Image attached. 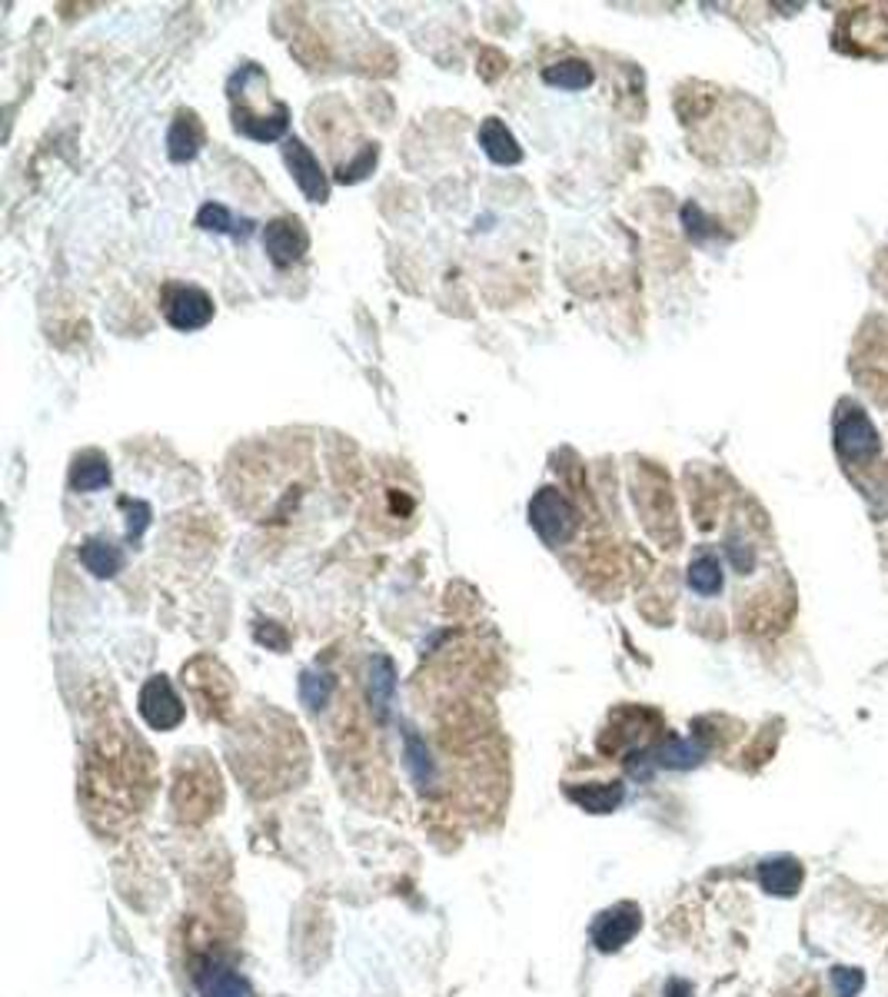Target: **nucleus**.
<instances>
[{
  "instance_id": "5",
  "label": "nucleus",
  "mask_w": 888,
  "mask_h": 997,
  "mask_svg": "<svg viewBox=\"0 0 888 997\" xmlns=\"http://www.w3.org/2000/svg\"><path fill=\"white\" fill-rule=\"evenodd\" d=\"M140 715L156 731H170V728H177L183 721V705H180L174 686L164 675L150 678L147 686L140 689Z\"/></svg>"
},
{
  "instance_id": "2",
  "label": "nucleus",
  "mask_w": 888,
  "mask_h": 997,
  "mask_svg": "<svg viewBox=\"0 0 888 997\" xmlns=\"http://www.w3.org/2000/svg\"><path fill=\"white\" fill-rule=\"evenodd\" d=\"M835 449L846 462H868L881 452V439L862 409H842L835 419Z\"/></svg>"
},
{
  "instance_id": "18",
  "label": "nucleus",
  "mask_w": 888,
  "mask_h": 997,
  "mask_svg": "<svg viewBox=\"0 0 888 997\" xmlns=\"http://www.w3.org/2000/svg\"><path fill=\"white\" fill-rule=\"evenodd\" d=\"M393 689H396V668H393V662L386 655H373V662H370V702L377 705V712L390 708Z\"/></svg>"
},
{
  "instance_id": "20",
  "label": "nucleus",
  "mask_w": 888,
  "mask_h": 997,
  "mask_svg": "<svg viewBox=\"0 0 888 997\" xmlns=\"http://www.w3.org/2000/svg\"><path fill=\"white\" fill-rule=\"evenodd\" d=\"M196 227L206 230V233H233L237 230L230 209L224 203H203L200 214H196Z\"/></svg>"
},
{
  "instance_id": "17",
  "label": "nucleus",
  "mask_w": 888,
  "mask_h": 997,
  "mask_svg": "<svg viewBox=\"0 0 888 997\" xmlns=\"http://www.w3.org/2000/svg\"><path fill=\"white\" fill-rule=\"evenodd\" d=\"M549 87H562V90H586L593 84V67L586 61H559L553 67L543 71Z\"/></svg>"
},
{
  "instance_id": "16",
  "label": "nucleus",
  "mask_w": 888,
  "mask_h": 997,
  "mask_svg": "<svg viewBox=\"0 0 888 997\" xmlns=\"http://www.w3.org/2000/svg\"><path fill=\"white\" fill-rule=\"evenodd\" d=\"M572 802L583 805L586 811H596V815H606L612 808H619L622 802V784H586V789H569Z\"/></svg>"
},
{
  "instance_id": "10",
  "label": "nucleus",
  "mask_w": 888,
  "mask_h": 997,
  "mask_svg": "<svg viewBox=\"0 0 888 997\" xmlns=\"http://www.w3.org/2000/svg\"><path fill=\"white\" fill-rule=\"evenodd\" d=\"M203 140H206V133H203V124L196 120V114H193V111H180L177 120H174V127H170V133H167V153H170V161H174V164L193 161V156L200 153V146H203Z\"/></svg>"
},
{
  "instance_id": "22",
  "label": "nucleus",
  "mask_w": 888,
  "mask_h": 997,
  "mask_svg": "<svg viewBox=\"0 0 888 997\" xmlns=\"http://www.w3.org/2000/svg\"><path fill=\"white\" fill-rule=\"evenodd\" d=\"M865 984V974L859 968H832V990L835 997H855Z\"/></svg>"
},
{
  "instance_id": "15",
  "label": "nucleus",
  "mask_w": 888,
  "mask_h": 997,
  "mask_svg": "<svg viewBox=\"0 0 888 997\" xmlns=\"http://www.w3.org/2000/svg\"><path fill=\"white\" fill-rule=\"evenodd\" d=\"M689 589L696 592V596H702V599H712V596H719L722 592V562H719V555H712V552H702V555H696L693 559V565H689Z\"/></svg>"
},
{
  "instance_id": "23",
  "label": "nucleus",
  "mask_w": 888,
  "mask_h": 997,
  "mask_svg": "<svg viewBox=\"0 0 888 997\" xmlns=\"http://www.w3.org/2000/svg\"><path fill=\"white\" fill-rule=\"evenodd\" d=\"M124 509H127V539L134 542V539H140L143 536V529L150 526V506L147 502H124Z\"/></svg>"
},
{
  "instance_id": "4",
  "label": "nucleus",
  "mask_w": 888,
  "mask_h": 997,
  "mask_svg": "<svg viewBox=\"0 0 888 997\" xmlns=\"http://www.w3.org/2000/svg\"><path fill=\"white\" fill-rule=\"evenodd\" d=\"M283 161H287V170H290L293 183L300 187V193L309 203H327L330 200V177L324 174L317 156L309 153V146H303L300 140H287L283 143Z\"/></svg>"
},
{
  "instance_id": "6",
  "label": "nucleus",
  "mask_w": 888,
  "mask_h": 997,
  "mask_svg": "<svg viewBox=\"0 0 888 997\" xmlns=\"http://www.w3.org/2000/svg\"><path fill=\"white\" fill-rule=\"evenodd\" d=\"M306 246H309V237H306V230H303V223L296 217H277L264 230V250H267V256L274 259V264L283 267V270L300 264Z\"/></svg>"
},
{
  "instance_id": "3",
  "label": "nucleus",
  "mask_w": 888,
  "mask_h": 997,
  "mask_svg": "<svg viewBox=\"0 0 888 997\" xmlns=\"http://www.w3.org/2000/svg\"><path fill=\"white\" fill-rule=\"evenodd\" d=\"M214 299L196 286H170L164 293V317L180 333H196L214 320Z\"/></svg>"
},
{
  "instance_id": "13",
  "label": "nucleus",
  "mask_w": 888,
  "mask_h": 997,
  "mask_svg": "<svg viewBox=\"0 0 888 997\" xmlns=\"http://www.w3.org/2000/svg\"><path fill=\"white\" fill-rule=\"evenodd\" d=\"M80 562L90 575H97V579H114L124 568V552L107 539H87L80 546Z\"/></svg>"
},
{
  "instance_id": "19",
  "label": "nucleus",
  "mask_w": 888,
  "mask_h": 997,
  "mask_svg": "<svg viewBox=\"0 0 888 997\" xmlns=\"http://www.w3.org/2000/svg\"><path fill=\"white\" fill-rule=\"evenodd\" d=\"M333 695V675L330 672H303L300 678V699L306 708H324Z\"/></svg>"
},
{
  "instance_id": "11",
  "label": "nucleus",
  "mask_w": 888,
  "mask_h": 997,
  "mask_svg": "<svg viewBox=\"0 0 888 997\" xmlns=\"http://www.w3.org/2000/svg\"><path fill=\"white\" fill-rule=\"evenodd\" d=\"M196 987L203 997H250L246 981L220 961H206L196 971Z\"/></svg>"
},
{
  "instance_id": "21",
  "label": "nucleus",
  "mask_w": 888,
  "mask_h": 997,
  "mask_svg": "<svg viewBox=\"0 0 888 997\" xmlns=\"http://www.w3.org/2000/svg\"><path fill=\"white\" fill-rule=\"evenodd\" d=\"M377 156H380V146H377V143L363 146V153L356 156V161H350V164H340V167H337V180H340V183H356V180H363L367 174H373V167H377Z\"/></svg>"
},
{
  "instance_id": "14",
  "label": "nucleus",
  "mask_w": 888,
  "mask_h": 997,
  "mask_svg": "<svg viewBox=\"0 0 888 997\" xmlns=\"http://www.w3.org/2000/svg\"><path fill=\"white\" fill-rule=\"evenodd\" d=\"M111 462L103 459L100 452H84L74 459V469H71V486L77 493H97L103 486H111Z\"/></svg>"
},
{
  "instance_id": "24",
  "label": "nucleus",
  "mask_w": 888,
  "mask_h": 997,
  "mask_svg": "<svg viewBox=\"0 0 888 997\" xmlns=\"http://www.w3.org/2000/svg\"><path fill=\"white\" fill-rule=\"evenodd\" d=\"M669 997H689V984L672 981V984H669Z\"/></svg>"
},
{
  "instance_id": "9",
  "label": "nucleus",
  "mask_w": 888,
  "mask_h": 997,
  "mask_svg": "<svg viewBox=\"0 0 888 997\" xmlns=\"http://www.w3.org/2000/svg\"><path fill=\"white\" fill-rule=\"evenodd\" d=\"M802 865L789 855H778V858H765L759 865V884L769 891V895H782V898H792L796 891L802 887Z\"/></svg>"
},
{
  "instance_id": "8",
  "label": "nucleus",
  "mask_w": 888,
  "mask_h": 997,
  "mask_svg": "<svg viewBox=\"0 0 888 997\" xmlns=\"http://www.w3.org/2000/svg\"><path fill=\"white\" fill-rule=\"evenodd\" d=\"M233 127H237V133H243L256 143H274L290 127V107L283 103L277 114H253V111L233 107Z\"/></svg>"
},
{
  "instance_id": "1",
  "label": "nucleus",
  "mask_w": 888,
  "mask_h": 997,
  "mask_svg": "<svg viewBox=\"0 0 888 997\" xmlns=\"http://www.w3.org/2000/svg\"><path fill=\"white\" fill-rule=\"evenodd\" d=\"M530 522H533V529H536L549 546L569 542L572 536H576V529H580V515H576V509H572V502H569L559 489H553V486H546V489H540V493L533 496V502H530Z\"/></svg>"
},
{
  "instance_id": "12",
  "label": "nucleus",
  "mask_w": 888,
  "mask_h": 997,
  "mask_svg": "<svg viewBox=\"0 0 888 997\" xmlns=\"http://www.w3.org/2000/svg\"><path fill=\"white\" fill-rule=\"evenodd\" d=\"M480 146H483V153L490 156V161L499 164V167H516V164L522 161V150H519L516 137H512L509 127H506L503 120H496V117H490V120L480 127Z\"/></svg>"
},
{
  "instance_id": "7",
  "label": "nucleus",
  "mask_w": 888,
  "mask_h": 997,
  "mask_svg": "<svg viewBox=\"0 0 888 997\" xmlns=\"http://www.w3.org/2000/svg\"><path fill=\"white\" fill-rule=\"evenodd\" d=\"M643 924V911L636 905H616L609 911H602L593 924V944L599 951H619L622 944H630L633 934Z\"/></svg>"
}]
</instances>
